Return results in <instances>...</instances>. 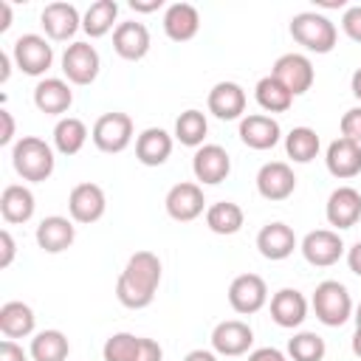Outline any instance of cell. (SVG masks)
I'll use <instances>...</instances> for the list:
<instances>
[{"label":"cell","instance_id":"obj_1","mask_svg":"<svg viewBox=\"0 0 361 361\" xmlns=\"http://www.w3.org/2000/svg\"><path fill=\"white\" fill-rule=\"evenodd\" d=\"M161 285V259L152 251H135L116 279V296L124 307L141 310L152 305Z\"/></svg>","mask_w":361,"mask_h":361},{"label":"cell","instance_id":"obj_2","mask_svg":"<svg viewBox=\"0 0 361 361\" xmlns=\"http://www.w3.org/2000/svg\"><path fill=\"white\" fill-rule=\"evenodd\" d=\"M11 164L23 180L39 183L54 172V149L37 135H23L11 149Z\"/></svg>","mask_w":361,"mask_h":361},{"label":"cell","instance_id":"obj_3","mask_svg":"<svg viewBox=\"0 0 361 361\" xmlns=\"http://www.w3.org/2000/svg\"><path fill=\"white\" fill-rule=\"evenodd\" d=\"M290 37L302 48H307L313 54H330L336 48L338 31H336V25H333L330 17H324L319 11H299L290 20Z\"/></svg>","mask_w":361,"mask_h":361},{"label":"cell","instance_id":"obj_4","mask_svg":"<svg viewBox=\"0 0 361 361\" xmlns=\"http://www.w3.org/2000/svg\"><path fill=\"white\" fill-rule=\"evenodd\" d=\"M313 313L322 324L327 327H341L350 316H353V299H350V290L336 282V279H324L316 285L313 290Z\"/></svg>","mask_w":361,"mask_h":361},{"label":"cell","instance_id":"obj_5","mask_svg":"<svg viewBox=\"0 0 361 361\" xmlns=\"http://www.w3.org/2000/svg\"><path fill=\"white\" fill-rule=\"evenodd\" d=\"M11 56H14V65L28 73V76H42L51 62H54V48L45 37L39 34H23L14 39V48H11Z\"/></svg>","mask_w":361,"mask_h":361},{"label":"cell","instance_id":"obj_6","mask_svg":"<svg viewBox=\"0 0 361 361\" xmlns=\"http://www.w3.org/2000/svg\"><path fill=\"white\" fill-rule=\"evenodd\" d=\"M90 138L102 152H124L133 141V118L127 113H104L96 118Z\"/></svg>","mask_w":361,"mask_h":361},{"label":"cell","instance_id":"obj_7","mask_svg":"<svg viewBox=\"0 0 361 361\" xmlns=\"http://www.w3.org/2000/svg\"><path fill=\"white\" fill-rule=\"evenodd\" d=\"M102 59L90 42H71L62 54V73L73 85H90L99 76Z\"/></svg>","mask_w":361,"mask_h":361},{"label":"cell","instance_id":"obj_8","mask_svg":"<svg viewBox=\"0 0 361 361\" xmlns=\"http://www.w3.org/2000/svg\"><path fill=\"white\" fill-rule=\"evenodd\" d=\"M271 76H276L293 96H302L313 87V79H316V71H313V62L305 56V54H282L274 68H271Z\"/></svg>","mask_w":361,"mask_h":361},{"label":"cell","instance_id":"obj_9","mask_svg":"<svg viewBox=\"0 0 361 361\" xmlns=\"http://www.w3.org/2000/svg\"><path fill=\"white\" fill-rule=\"evenodd\" d=\"M268 302V285L262 276L257 274H240L231 279L228 285V305L243 313V316H251L257 310H262Z\"/></svg>","mask_w":361,"mask_h":361},{"label":"cell","instance_id":"obj_10","mask_svg":"<svg viewBox=\"0 0 361 361\" xmlns=\"http://www.w3.org/2000/svg\"><path fill=\"white\" fill-rule=\"evenodd\" d=\"M107 209V200H104V189L99 183H76L68 195V212H71V220L73 223H96L102 220Z\"/></svg>","mask_w":361,"mask_h":361},{"label":"cell","instance_id":"obj_11","mask_svg":"<svg viewBox=\"0 0 361 361\" xmlns=\"http://www.w3.org/2000/svg\"><path fill=\"white\" fill-rule=\"evenodd\" d=\"M302 254L310 265L316 268H330L341 259L344 254V243L338 237V231L333 228H316V231H307L305 240H302Z\"/></svg>","mask_w":361,"mask_h":361},{"label":"cell","instance_id":"obj_12","mask_svg":"<svg viewBox=\"0 0 361 361\" xmlns=\"http://www.w3.org/2000/svg\"><path fill=\"white\" fill-rule=\"evenodd\" d=\"M164 206H166V214H169L172 220L189 223V220H197V217L203 214L206 197H203V189H200L197 183L183 180V183H175V186L166 192Z\"/></svg>","mask_w":361,"mask_h":361},{"label":"cell","instance_id":"obj_13","mask_svg":"<svg viewBox=\"0 0 361 361\" xmlns=\"http://www.w3.org/2000/svg\"><path fill=\"white\" fill-rule=\"evenodd\" d=\"M296 189V175L285 161H268L257 172V192L265 200H285Z\"/></svg>","mask_w":361,"mask_h":361},{"label":"cell","instance_id":"obj_14","mask_svg":"<svg viewBox=\"0 0 361 361\" xmlns=\"http://www.w3.org/2000/svg\"><path fill=\"white\" fill-rule=\"evenodd\" d=\"M192 172H195V178L200 183L214 186V183L228 178L231 158H228V152L220 144H203V147H197V152L192 158Z\"/></svg>","mask_w":361,"mask_h":361},{"label":"cell","instance_id":"obj_15","mask_svg":"<svg viewBox=\"0 0 361 361\" xmlns=\"http://www.w3.org/2000/svg\"><path fill=\"white\" fill-rule=\"evenodd\" d=\"M39 23H42L48 39H54V42H65L82 28V17H79L76 6H71V3H48L39 14Z\"/></svg>","mask_w":361,"mask_h":361},{"label":"cell","instance_id":"obj_16","mask_svg":"<svg viewBox=\"0 0 361 361\" xmlns=\"http://www.w3.org/2000/svg\"><path fill=\"white\" fill-rule=\"evenodd\" d=\"M254 344V330L240 319H226L212 330V347L220 355H243Z\"/></svg>","mask_w":361,"mask_h":361},{"label":"cell","instance_id":"obj_17","mask_svg":"<svg viewBox=\"0 0 361 361\" xmlns=\"http://www.w3.org/2000/svg\"><path fill=\"white\" fill-rule=\"evenodd\" d=\"M327 223L336 228H353L361 220V192L353 186H338L327 197Z\"/></svg>","mask_w":361,"mask_h":361},{"label":"cell","instance_id":"obj_18","mask_svg":"<svg viewBox=\"0 0 361 361\" xmlns=\"http://www.w3.org/2000/svg\"><path fill=\"white\" fill-rule=\"evenodd\" d=\"M324 164H327V172L338 180H350L361 172V144L350 141V138H336L330 141L327 147V155H324Z\"/></svg>","mask_w":361,"mask_h":361},{"label":"cell","instance_id":"obj_19","mask_svg":"<svg viewBox=\"0 0 361 361\" xmlns=\"http://www.w3.org/2000/svg\"><path fill=\"white\" fill-rule=\"evenodd\" d=\"M113 51L121 56V59H144L147 51H149V31L144 23H135V20H127V23H118L116 31H113Z\"/></svg>","mask_w":361,"mask_h":361},{"label":"cell","instance_id":"obj_20","mask_svg":"<svg viewBox=\"0 0 361 361\" xmlns=\"http://www.w3.org/2000/svg\"><path fill=\"white\" fill-rule=\"evenodd\" d=\"M279 135H282L279 121L265 113H251L240 121V138L251 149H271L279 144Z\"/></svg>","mask_w":361,"mask_h":361},{"label":"cell","instance_id":"obj_21","mask_svg":"<svg viewBox=\"0 0 361 361\" xmlns=\"http://www.w3.org/2000/svg\"><path fill=\"white\" fill-rule=\"evenodd\" d=\"M209 113H214L223 121H234L245 113V90L237 82H217L209 90Z\"/></svg>","mask_w":361,"mask_h":361},{"label":"cell","instance_id":"obj_22","mask_svg":"<svg viewBox=\"0 0 361 361\" xmlns=\"http://www.w3.org/2000/svg\"><path fill=\"white\" fill-rule=\"evenodd\" d=\"M257 248H259V254L265 259H274V262L288 259L293 254V248H296V234H293L290 226H285L279 220L276 223H268L257 234Z\"/></svg>","mask_w":361,"mask_h":361},{"label":"cell","instance_id":"obj_23","mask_svg":"<svg viewBox=\"0 0 361 361\" xmlns=\"http://www.w3.org/2000/svg\"><path fill=\"white\" fill-rule=\"evenodd\" d=\"M73 240H76V228H73V220H68V217L51 214L37 226V245L45 254H59V251L71 248Z\"/></svg>","mask_w":361,"mask_h":361},{"label":"cell","instance_id":"obj_24","mask_svg":"<svg viewBox=\"0 0 361 361\" xmlns=\"http://www.w3.org/2000/svg\"><path fill=\"white\" fill-rule=\"evenodd\" d=\"M307 316V299L296 288H282L271 296V319L279 327H299Z\"/></svg>","mask_w":361,"mask_h":361},{"label":"cell","instance_id":"obj_25","mask_svg":"<svg viewBox=\"0 0 361 361\" xmlns=\"http://www.w3.org/2000/svg\"><path fill=\"white\" fill-rule=\"evenodd\" d=\"M164 31L175 42H189L200 31V14L192 3H172L164 14Z\"/></svg>","mask_w":361,"mask_h":361},{"label":"cell","instance_id":"obj_26","mask_svg":"<svg viewBox=\"0 0 361 361\" xmlns=\"http://www.w3.org/2000/svg\"><path fill=\"white\" fill-rule=\"evenodd\" d=\"M34 104L45 116H62L73 104V93H71L68 82L48 76L42 82H37V87H34Z\"/></svg>","mask_w":361,"mask_h":361},{"label":"cell","instance_id":"obj_27","mask_svg":"<svg viewBox=\"0 0 361 361\" xmlns=\"http://www.w3.org/2000/svg\"><path fill=\"white\" fill-rule=\"evenodd\" d=\"M172 155V135L161 127H147L135 138V158L144 166H161Z\"/></svg>","mask_w":361,"mask_h":361},{"label":"cell","instance_id":"obj_28","mask_svg":"<svg viewBox=\"0 0 361 361\" xmlns=\"http://www.w3.org/2000/svg\"><path fill=\"white\" fill-rule=\"evenodd\" d=\"M34 195L23 183H11L0 195V214L6 223H28L34 217Z\"/></svg>","mask_w":361,"mask_h":361},{"label":"cell","instance_id":"obj_29","mask_svg":"<svg viewBox=\"0 0 361 361\" xmlns=\"http://www.w3.org/2000/svg\"><path fill=\"white\" fill-rule=\"evenodd\" d=\"M34 310L25 302H6L0 307V333L6 338H25L34 333Z\"/></svg>","mask_w":361,"mask_h":361},{"label":"cell","instance_id":"obj_30","mask_svg":"<svg viewBox=\"0 0 361 361\" xmlns=\"http://www.w3.org/2000/svg\"><path fill=\"white\" fill-rule=\"evenodd\" d=\"M254 96H257V104L265 110V113H285L290 104H293V93L276 79V76H262L254 87Z\"/></svg>","mask_w":361,"mask_h":361},{"label":"cell","instance_id":"obj_31","mask_svg":"<svg viewBox=\"0 0 361 361\" xmlns=\"http://www.w3.org/2000/svg\"><path fill=\"white\" fill-rule=\"evenodd\" d=\"M116 17H118V3L116 0H96V3L87 6L85 17H82V28L90 39H99L113 28Z\"/></svg>","mask_w":361,"mask_h":361},{"label":"cell","instance_id":"obj_32","mask_svg":"<svg viewBox=\"0 0 361 361\" xmlns=\"http://www.w3.org/2000/svg\"><path fill=\"white\" fill-rule=\"evenodd\" d=\"M87 141V127L82 118H73V116H65L56 121L54 127V147L62 152V155H76Z\"/></svg>","mask_w":361,"mask_h":361},{"label":"cell","instance_id":"obj_33","mask_svg":"<svg viewBox=\"0 0 361 361\" xmlns=\"http://www.w3.org/2000/svg\"><path fill=\"white\" fill-rule=\"evenodd\" d=\"M243 209L231 200H220V203H212L206 209V226L214 231V234H237L243 228Z\"/></svg>","mask_w":361,"mask_h":361},{"label":"cell","instance_id":"obj_34","mask_svg":"<svg viewBox=\"0 0 361 361\" xmlns=\"http://www.w3.org/2000/svg\"><path fill=\"white\" fill-rule=\"evenodd\" d=\"M71 344L62 330H42L31 338V358L34 361H65Z\"/></svg>","mask_w":361,"mask_h":361},{"label":"cell","instance_id":"obj_35","mask_svg":"<svg viewBox=\"0 0 361 361\" xmlns=\"http://www.w3.org/2000/svg\"><path fill=\"white\" fill-rule=\"evenodd\" d=\"M319 135H316V130H310V127H293L288 135H285V152H288V158H293L296 164H310L313 158H316V152H319Z\"/></svg>","mask_w":361,"mask_h":361},{"label":"cell","instance_id":"obj_36","mask_svg":"<svg viewBox=\"0 0 361 361\" xmlns=\"http://www.w3.org/2000/svg\"><path fill=\"white\" fill-rule=\"evenodd\" d=\"M209 133V121L200 110H183L175 121V138L186 147H203V138Z\"/></svg>","mask_w":361,"mask_h":361},{"label":"cell","instance_id":"obj_37","mask_svg":"<svg viewBox=\"0 0 361 361\" xmlns=\"http://www.w3.org/2000/svg\"><path fill=\"white\" fill-rule=\"evenodd\" d=\"M138 350H141V336L113 333L104 341L102 355H104V361H138Z\"/></svg>","mask_w":361,"mask_h":361},{"label":"cell","instance_id":"obj_38","mask_svg":"<svg viewBox=\"0 0 361 361\" xmlns=\"http://www.w3.org/2000/svg\"><path fill=\"white\" fill-rule=\"evenodd\" d=\"M324 338L305 330V333H296L290 341H288V355L293 361H322L324 358Z\"/></svg>","mask_w":361,"mask_h":361},{"label":"cell","instance_id":"obj_39","mask_svg":"<svg viewBox=\"0 0 361 361\" xmlns=\"http://www.w3.org/2000/svg\"><path fill=\"white\" fill-rule=\"evenodd\" d=\"M341 138H350L355 144H361V107H350L341 116Z\"/></svg>","mask_w":361,"mask_h":361},{"label":"cell","instance_id":"obj_40","mask_svg":"<svg viewBox=\"0 0 361 361\" xmlns=\"http://www.w3.org/2000/svg\"><path fill=\"white\" fill-rule=\"evenodd\" d=\"M341 28L353 42H361V6H350L341 17Z\"/></svg>","mask_w":361,"mask_h":361},{"label":"cell","instance_id":"obj_41","mask_svg":"<svg viewBox=\"0 0 361 361\" xmlns=\"http://www.w3.org/2000/svg\"><path fill=\"white\" fill-rule=\"evenodd\" d=\"M138 361H164V350L155 338H144L141 336V350H138Z\"/></svg>","mask_w":361,"mask_h":361},{"label":"cell","instance_id":"obj_42","mask_svg":"<svg viewBox=\"0 0 361 361\" xmlns=\"http://www.w3.org/2000/svg\"><path fill=\"white\" fill-rule=\"evenodd\" d=\"M0 361H28V358H25V350L14 338H3L0 341Z\"/></svg>","mask_w":361,"mask_h":361},{"label":"cell","instance_id":"obj_43","mask_svg":"<svg viewBox=\"0 0 361 361\" xmlns=\"http://www.w3.org/2000/svg\"><path fill=\"white\" fill-rule=\"evenodd\" d=\"M0 245H3V248H0V251H3V254H0V268H8L11 259H14V237H11L8 228L0 231Z\"/></svg>","mask_w":361,"mask_h":361},{"label":"cell","instance_id":"obj_44","mask_svg":"<svg viewBox=\"0 0 361 361\" xmlns=\"http://www.w3.org/2000/svg\"><path fill=\"white\" fill-rule=\"evenodd\" d=\"M248 361H285V355L276 347H259L248 355Z\"/></svg>","mask_w":361,"mask_h":361},{"label":"cell","instance_id":"obj_45","mask_svg":"<svg viewBox=\"0 0 361 361\" xmlns=\"http://www.w3.org/2000/svg\"><path fill=\"white\" fill-rule=\"evenodd\" d=\"M0 121H3L0 144L6 147V144H11V138H14V118H11V113H8V110H0Z\"/></svg>","mask_w":361,"mask_h":361},{"label":"cell","instance_id":"obj_46","mask_svg":"<svg viewBox=\"0 0 361 361\" xmlns=\"http://www.w3.org/2000/svg\"><path fill=\"white\" fill-rule=\"evenodd\" d=\"M347 265H350V271H353L355 276H361V240L347 251Z\"/></svg>","mask_w":361,"mask_h":361},{"label":"cell","instance_id":"obj_47","mask_svg":"<svg viewBox=\"0 0 361 361\" xmlns=\"http://www.w3.org/2000/svg\"><path fill=\"white\" fill-rule=\"evenodd\" d=\"M161 6H164L161 0H130V8H133V11H144V14L158 11Z\"/></svg>","mask_w":361,"mask_h":361},{"label":"cell","instance_id":"obj_48","mask_svg":"<svg viewBox=\"0 0 361 361\" xmlns=\"http://www.w3.org/2000/svg\"><path fill=\"white\" fill-rule=\"evenodd\" d=\"M183 361H217V355L212 350H192V353H186Z\"/></svg>","mask_w":361,"mask_h":361},{"label":"cell","instance_id":"obj_49","mask_svg":"<svg viewBox=\"0 0 361 361\" xmlns=\"http://www.w3.org/2000/svg\"><path fill=\"white\" fill-rule=\"evenodd\" d=\"M11 25V6L6 0H0V31H6Z\"/></svg>","mask_w":361,"mask_h":361},{"label":"cell","instance_id":"obj_50","mask_svg":"<svg viewBox=\"0 0 361 361\" xmlns=\"http://www.w3.org/2000/svg\"><path fill=\"white\" fill-rule=\"evenodd\" d=\"M350 87H353V96L361 102V68L353 73V79H350Z\"/></svg>","mask_w":361,"mask_h":361},{"label":"cell","instance_id":"obj_51","mask_svg":"<svg viewBox=\"0 0 361 361\" xmlns=\"http://www.w3.org/2000/svg\"><path fill=\"white\" fill-rule=\"evenodd\" d=\"M8 59H11L8 54H0V82L8 79V71H11V68H8Z\"/></svg>","mask_w":361,"mask_h":361},{"label":"cell","instance_id":"obj_52","mask_svg":"<svg viewBox=\"0 0 361 361\" xmlns=\"http://www.w3.org/2000/svg\"><path fill=\"white\" fill-rule=\"evenodd\" d=\"M353 353L361 358V327H355V333H353Z\"/></svg>","mask_w":361,"mask_h":361},{"label":"cell","instance_id":"obj_53","mask_svg":"<svg viewBox=\"0 0 361 361\" xmlns=\"http://www.w3.org/2000/svg\"><path fill=\"white\" fill-rule=\"evenodd\" d=\"M355 324H358V327H361V305H358V307H355Z\"/></svg>","mask_w":361,"mask_h":361}]
</instances>
